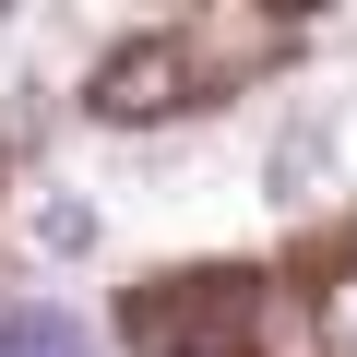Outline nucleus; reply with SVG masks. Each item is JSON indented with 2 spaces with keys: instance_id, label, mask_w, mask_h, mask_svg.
Listing matches in <instances>:
<instances>
[{
  "instance_id": "nucleus-1",
  "label": "nucleus",
  "mask_w": 357,
  "mask_h": 357,
  "mask_svg": "<svg viewBox=\"0 0 357 357\" xmlns=\"http://www.w3.org/2000/svg\"><path fill=\"white\" fill-rule=\"evenodd\" d=\"M178 84H191V60H178V36H143V48H119L107 72H96V119H167L178 107Z\"/></svg>"
},
{
  "instance_id": "nucleus-2",
  "label": "nucleus",
  "mask_w": 357,
  "mask_h": 357,
  "mask_svg": "<svg viewBox=\"0 0 357 357\" xmlns=\"http://www.w3.org/2000/svg\"><path fill=\"white\" fill-rule=\"evenodd\" d=\"M0 357H96V333L60 298H24V310H0Z\"/></svg>"
},
{
  "instance_id": "nucleus-3",
  "label": "nucleus",
  "mask_w": 357,
  "mask_h": 357,
  "mask_svg": "<svg viewBox=\"0 0 357 357\" xmlns=\"http://www.w3.org/2000/svg\"><path fill=\"white\" fill-rule=\"evenodd\" d=\"M96 238H107V227H96V203H72V191H48V203H36V250H48V262H84Z\"/></svg>"
}]
</instances>
